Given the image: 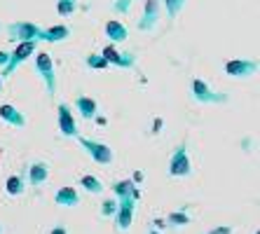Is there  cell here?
<instances>
[{"label":"cell","mask_w":260,"mask_h":234,"mask_svg":"<svg viewBox=\"0 0 260 234\" xmlns=\"http://www.w3.org/2000/svg\"><path fill=\"white\" fill-rule=\"evenodd\" d=\"M68 38H71V26H66V24H56V26H49V28H43V42H49V45L63 42Z\"/></svg>","instance_id":"cell-17"},{"label":"cell","mask_w":260,"mask_h":234,"mask_svg":"<svg viewBox=\"0 0 260 234\" xmlns=\"http://www.w3.org/2000/svg\"><path fill=\"white\" fill-rule=\"evenodd\" d=\"M78 143H80V148H82V152L89 157L91 162L108 166V164H113V159H115L113 148L106 145V143H101V141H94V138H87V136H78Z\"/></svg>","instance_id":"cell-1"},{"label":"cell","mask_w":260,"mask_h":234,"mask_svg":"<svg viewBox=\"0 0 260 234\" xmlns=\"http://www.w3.org/2000/svg\"><path fill=\"white\" fill-rule=\"evenodd\" d=\"M134 211H136V199L132 197H122L120 204H117V211L113 216V222H115V232H127L134 222Z\"/></svg>","instance_id":"cell-9"},{"label":"cell","mask_w":260,"mask_h":234,"mask_svg":"<svg viewBox=\"0 0 260 234\" xmlns=\"http://www.w3.org/2000/svg\"><path fill=\"white\" fill-rule=\"evenodd\" d=\"M152 227H155V229H164V227H167V220H164V218H157V220H152Z\"/></svg>","instance_id":"cell-29"},{"label":"cell","mask_w":260,"mask_h":234,"mask_svg":"<svg viewBox=\"0 0 260 234\" xmlns=\"http://www.w3.org/2000/svg\"><path fill=\"white\" fill-rule=\"evenodd\" d=\"M190 96L197 103H228V94L225 91H216L209 82H204L202 78H192L190 80Z\"/></svg>","instance_id":"cell-3"},{"label":"cell","mask_w":260,"mask_h":234,"mask_svg":"<svg viewBox=\"0 0 260 234\" xmlns=\"http://www.w3.org/2000/svg\"><path fill=\"white\" fill-rule=\"evenodd\" d=\"M0 91H3V78H0Z\"/></svg>","instance_id":"cell-32"},{"label":"cell","mask_w":260,"mask_h":234,"mask_svg":"<svg viewBox=\"0 0 260 234\" xmlns=\"http://www.w3.org/2000/svg\"><path fill=\"white\" fill-rule=\"evenodd\" d=\"M0 120L5 122V124H10V126H17V129H24L26 126V115L19 108L10 106V103L0 106Z\"/></svg>","instance_id":"cell-15"},{"label":"cell","mask_w":260,"mask_h":234,"mask_svg":"<svg viewBox=\"0 0 260 234\" xmlns=\"http://www.w3.org/2000/svg\"><path fill=\"white\" fill-rule=\"evenodd\" d=\"M134 187H136V183H134L132 178H122V180H115L110 190H113V197L122 199V197H132Z\"/></svg>","instance_id":"cell-21"},{"label":"cell","mask_w":260,"mask_h":234,"mask_svg":"<svg viewBox=\"0 0 260 234\" xmlns=\"http://www.w3.org/2000/svg\"><path fill=\"white\" fill-rule=\"evenodd\" d=\"M7 59H10V52H5V49H0V68L7 63Z\"/></svg>","instance_id":"cell-30"},{"label":"cell","mask_w":260,"mask_h":234,"mask_svg":"<svg viewBox=\"0 0 260 234\" xmlns=\"http://www.w3.org/2000/svg\"><path fill=\"white\" fill-rule=\"evenodd\" d=\"M132 3H134V0H115V3H113V10H115V12H120V14H127L129 7H132Z\"/></svg>","instance_id":"cell-27"},{"label":"cell","mask_w":260,"mask_h":234,"mask_svg":"<svg viewBox=\"0 0 260 234\" xmlns=\"http://www.w3.org/2000/svg\"><path fill=\"white\" fill-rule=\"evenodd\" d=\"M7 36L14 42H24V40H43V26L33 24V21H14L7 26Z\"/></svg>","instance_id":"cell-6"},{"label":"cell","mask_w":260,"mask_h":234,"mask_svg":"<svg viewBox=\"0 0 260 234\" xmlns=\"http://www.w3.org/2000/svg\"><path fill=\"white\" fill-rule=\"evenodd\" d=\"M49 234H71V232H68L66 225H54V227L49 229Z\"/></svg>","instance_id":"cell-28"},{"label":"cell","mask_w":260,"mask_h":234,"mask_svg":"<svg viewBox=\"0 0 260 234\" xmlns=\"http://www.w3.org/2000/svg\"><path fill=\"white\" fill-rule=\"evenodd\" d=\"M164 220H167V227L183 229V227H188L190 222H192V218H190L188 209H178V211H171V213L164 218Z\"/></svg>","instance_id":"cell-18"},{"label":"cell","mask_w":260,"mask_h":234,"mask_svg":"<svg viewBox=\"0 0 260 234\" xmlns=\"http://www.w3.org/2000/svg\"><path fill=\"white\" fill-rule=\"evenodd\" d=\"M255 234H258V232H255Z\"/></svg>","instance_id":"cell-33"},{"label":"cell","mask_w":260,"mask_h":234,"mask_svg":"<svg viewBox=\"0 0 260 234\" xmlns=\"http://www.w3.org/2000/svg\"><path fill=\"white\" fill-rule=\"evenodd\" d=\"M54 204L61 209H75L80 204V192L75 187H59L54 192Z\"/></svg>","instance_id":"cell-14"},{"label":"cell","mask_w":260,"mask_h":234,"mask_svg":"<svg viewBox=\"0 0 260 234\" xmlns=\"http://www.w3.org/2000/svg\"><path fill=\"white\" fill-rule=\"evenodd\" d=\"M78 10V0H56V12L59 17H71Z\"/></svg>","instance_id":"cell-24"},{"label":"cell","mask_w":260,"mask_h":234,"mask_svg":"<svg viewBox=\"0 0 260 234\" xmlns=\"http://www.w3.org/2000/svg\"><path fill=\"white\" fill-rule=\"evenodd\" d=\"M148 234H162V229H155V227H150V229H148Z\"/></svg>","instance_id":"cell-31"},{"label":"cell","mask_w":260,"mask_h":234,"mask_svg":"<svg viewBox=\"0 0 260 234\" xmlns=\"http://www.w3.org/2000/svg\"><path fill=\"white\" fill-rule=\"evenodd\" d=\"M167 174L171 178H188L192 174V162H190V155H188V141L183 138L181 143L174 148L171 152V159H169V171Z\"/></svg>","instance_id":"cell-2"},{"label":"cell","mask_w":260,"mask_h":234,"mask_svg":"<svg viewBox=\"0 0 260 234\" xmlns=\"http://www.w3.org/2000/svg\"><path fill=\"white\" fill-rule=\"evenodd\" d=\"M202 234H235V229H232V225H216V227L206 229Z\"/></svg>","instance_id":"cell-26"},{"label":"cell","mask_w":260,"mask_h":234,"mask_svg":"<svg viewBox=\"0 0 260 234\" xmlns=\"http://www.w3.org/2000/svg\"><path fill=\"white\" fill-rule=\"evenodd\" d=\"M36 71L43 78L47 96L54 98L56 96V73H54V61L47 52H36Z\"/></svg>","instance_id":"cell-4"},{"label":"cell","mask_w":260,"mask_h":234,"mask_svg":"<svg viewBox=\"0 0 260 234\" xmlns=\"http://www.w3.org/2000/svg\"><path fill=\"white\" fill-rule=\"evenodd\" d=\"M85 63L87 68H91V71H103V68H108L110 63L106 59H103V54H99V52H91V54L85 56Z\"/></svg>","instance_id":"cell-22"},{"label":"cell","mask_w":260,"mask_h":234,"mask_svg":"<svg viewBox=\"0 0 260 234\" xmlns=\"http://www.w3.org/2000/svg\"><path fill=\"white\" fill-rule=\"evenodd\" d=\"M73 113H78L82 120L91 122V120H96V115H99V103L96 98H91V96H85V94H80V96H75V101H73Z\"/></svg>","instance_id":"cell-13"},{"label":"cell","mask_w":260,"mask_h":234,"mask_svg":"<svg viewBox=\"0 0 260 234\" xmlns=\"http://www.w3.org/2000/svg\"><path fill=\"white\" fill-rule=\"evenodd\" d=\"M56 122H59V131L61 136L66 138H78V122H75V115H73V106L71 103H59L56 106Z\"/></svg>","instance_id":"cell-7"},{"label":"cell","mask_w":260,"mask_h":234,"mask_svg":"<svg viewBox=\"0 0 260 234\" xmlns=\"http://www.w3.org/2000/svg\"><path fill=\"white\" fill-rule=\"evenodd\" d=\"M78 185L85 190V192H89V194H101L103 190H106V185H103L101 180L96 178V176H80V180H78Z\"/></svg>","instance_id":"cell-20"},{"label":"cell","mask_w":260,"mask_h":234,"mask_svg":"<svg viewBox=\"0 0 260 234\" xmlns=\"http://www.w3.org/2000/svg\"><path fill=\"white\" fill-rule=\"evenodd\" d=\"M5 192L10 197H21L26 192V178L21 174H14L5 180Z\"/></svg>","instance_id":"cell-19"},{"label":"cell","mask_w":260,"mask_h":234,"mask_svg":"<svg viewBox=\"0 0 260 234\" xmlns=\"http://www.w3.org/2000/svg\"><path fill=\"white\" fill-rule=\"evenodd\" d=\"M260 63L255 59H232L225 63V75H230L235 80H244V78H253L258 73Z\"/></svg>","instance_id":"cell-10"},{"label":"cell","mask_w":260,"mask_h":234,"mask_svg":"<svg viewBox=\"0 0 260 234\" xmlns=\"http://www.w3.org/2000/svg\"><path fill=\"white\" fill-rule=\"evenodd\" d=\"M117 204H120V199H117V197L103 199V204H101V216H103V218H113V216H115V211H117Z\"/></svg>","instance_id":"cell-25"},{"label":"cell","mask_w":260,"mask_h":234,"mask_svg":"<svg viewBox=\"0 0 260 234\" xmlns=\"http://www.w3.org/2000/svg\"><path fill=\"white\" fill-rule=\"evenodd\" d=\"M106 38H108L110 42H127L129 38V28L124 24H122L120 19H110V21H106Z\"/></svg>","instance_id":"cell-16"},{"label":"cell","mask_w":260,"mask_h":234,"mask_svg":"<svg viewBox=\"0 0 260 234\" xmlns=\"http://www.w3.org/2000/svg\"><path fill=\"white\" fill-rule=\"evenodd\" d=\"M36 40H24V42H17V49H14L12 54H10V59H7V63L3 66V71H0V78H10V75H14V71H17L21 63H26V59L28 56L36 54Z\"/></svg>","instance_id":"cell-5"},{"label":"cell","mask_w":260,"mask_h":234,"mask_svg":"<svg viewBox=\"0 0 260 234\" xmlns=\"http://www.w3.org/2000/svg\"><path fill=\"white\" fill-rule=\"evenodd\" d=\"M162 17V3L159 0H145L143 3V14L139 19V30H155Z\"/></svg>","instance_id":"cell-11"},{"label":"cell","mask_w":260,"mask_h":234,"mask_svg":"<svg viewBox=\"0 0 260 234\" xmlns=\"http://www.w3.org/2000/svg\"><path fill=\"white\" fill-rule=\"evenodd\" d=\"M167 10V17L169 19H176L178 14L183 12V7H185V0H159Z\"/></svg>","instance_id":"cell-23"},{"label":"cell","mask_w":260,"mask_h":234,"mask_svg":"<svg viewBox=\"0 0 260 234\" xmlns=\"http://www.w3.org/2000/svg\"><path fill=\"white\" fill-rule=\"evenodd\" d=\"M101 54H103V59L108 61L110 66L124 68V71H129V68L136 66V59H139V56L134 54V52H120V49L115 47V42L106 45V47L101 49Z\"/></svg>","instance_id":"cell-8"},{"label":"cell","mask_w":260,"mask_h":234,"mask_svg":"<svg viewBox=\"0 0 260 234\" xmlns=\"http://www.w3.org/2000/svg\"><path fill=\"white\" fill-rule=\"evenodd\" d=\"M49 180V164L43 162V159H36L30 162L28 169H26V183L30 187H40Z\"/></svg>","instance_id":"cell-12"}]
</instances>
